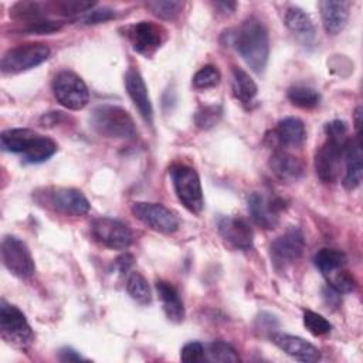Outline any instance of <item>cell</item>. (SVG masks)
<instances>
[{"mask_svg":"<svg viewBox=\"0 0 363 363\" xmlns=\"http://www.w3.org/2000/svg\"><path fill=\"white\" fill-rule=\"evenodd\" d=\"M233 45L255 74H262L269 57V37L257 17L245 18L233 34Z\"/></svg>","mask_w":363,"mask_h":363,"instance_id":"obj_1","label":"cell"},{"mask_svg":"<svg viewBox=\"0 0 363 363\" xmlns=\"http://www.w3.org/2000/svg\"><path fill=\"white\" fill-rule=\"evenodd\" d=\"M91 126L106 138L128 139L136 136V126L128 111L111 104L99 105L92 111Z\"/></svg>","mask_w":363,"mask_h":363,"instance_id":"obj_2","label":"cell"},{"mask_svg":"<svg viewBox=\"0 0 363 363\" xmlns=\"http://www.w3.org/2000/svg\"><path fill=\"white\" fill-rule=\"evenodd\" d=\"M172 184L179 201L193 214H200L204 207L203 189L197 172L187 164H174L170 169Z\"/></svg>","mask_w":363,"mask_h":363,"instance_id":"obj_3","label":"cell"},{"mask_svg":"<svg viewBox=\"0 0 363 363\" xmlns=\"http://www.w3.org/2000/svg\"><path fill=\"white\" fill-rule=\"evenodd\" d=\"M35 200L65 216H84L89 211V201L82 191L72 187H51L35 193Z\"/></svg>","mask_w":363,"mask_h":363,"instance_id":"obj_4","label":"cell"},{"mask_svg":"<svg viewBox=\"0 0 363 363\" xmlns=\"http://www.w3.org/2000/svg\"><path fill=\"white\" fill-rule=\"evenodd\" d=\"M55 99L67 109L79 111L89 102L86 84L72 71L58 72L51 84Z\"/></svg>","mask_w":363,"mask_h":363,"instance_id":"obj_5","label":"cell"},{"mask_svg":"<svg viewBox=\"0 0 363 363\" xmlns=\"http://www.w3.org/2000/svg\"><path fill=\"white\" fill-rule=\"evenodd\" d=\"M50 57V48L41 43H28L9 50L0 62L3 74H20L31 69Z\"/></svg>","mask_w":363,"mask_h":363,"instance_id":"obj_6","label":"cell"},{"mask_svg":"<svg viewBox=\"0 0 363 363\" xmlns=\"http://www.w3.org/2000/svg\"><path fill=\"white\" fill-rule=\"evenodd\" d=\"M130 211L145 225L162 234H173L180 227L177 214L160 203L135 201L130 206Z\"/></svg>","mask_w":363,"mask_h":363,"instance_id":"obj_7","label":"cell"},{"mask_svg":"<svg viewBox=\"0 0 363 363\" xmlns=\"http://www.w3.org/2000/svg\"><path fill=\"white\" fill-rule=\"evenodd\" d=\"M0 330L1 337L6 342L20 347L31 343L34 336L24 313L6 301H1L0 303Z\"/></svg>","mask_w":363,"mask_h":363,"instance_id":"obj_8","label":"cell"},{"mask_svg":"<svg viewBox=\"0 0 363 363\" xmlns=\"http://www.w3.org/2000/svg\"><path fill=\"white\" fill-rule=\"evenodd\" d=\"M1 261L10 274L26 279L34 274L35 265L24 241L14 235H6L1 241Z\"/></svg>","mask_w":363,"mask_h":363,"instance_id":"obj_9","label":"cell"},{"mask_svg":"<svg viewBox=\"0 0 363 363\" xmlns=\"http://www.w3.org/2000/svg\"><path fill=\"white\" fill-rule=\"evenodd\" d=\"M305 238L302 231L298 227H291L271 242L269 257L277 269H285L301 258Z\"/></svg>","mask_w":363,"mask_h":363,"instance_id":"obj_10","label":"cell"},{"mask_svg":"<svg viewBox=\"0 0 363 363\" xmlns=\"http://www.w3.org/2000/svg\"><path fill=\"white\" fill-rule=\"evenodd\" d=\"M91 234L99 244L111 250H126L133 241L130 228L111 217L95 218L91 224Z\"/></svg>","mask_w":363,"mask_h":363,"instance_id":"obj_11","label":"cell"},{"mask_svg":"<svg viewBox=\"0 0 363 363\" xmlns=\"http://www.w3.org/2000/svg\"><path fill=\"white\" fill-rule=\"evenodd\" d=\"M247 204L252 221L265 230L277 227L279 223V214L285 207L284 200L279 197H271L259 191L251 193Z\"/></svg>","mask_w":363,"mask_h":363,"instance_id":"obj_12","label":"cell"},{"mask_svg":"<svg viewBox=\"0 0 363 363\" xmlns=\"http://www.w3.org/2000/svg\"><path fill=\"white\" fill-rule=\"evenodd\" d=\"M126 35L135 51L149 57L164 41L166 30L152 21H139L126 28Z\"/></svg>","mask_w":363,"mask_h":363,"instance_id":"obj_13","label":"cell"},{"mask_svg":"<svg viewBox=\"0 0 363 363\" xmlns=\"http://www.w3.org/2000/svg\"><path fill=\"white\" fill-rule=\"evenodd\" d=\"M346 143H339L328 139L315 155V170L320 182L333 183L340 173L343 160V147Z\"/></svg>","mask_w":363,"mask_h":363,"instance_id":"obj_14","label":"cell"},{"mask_svg":"<svg viewBox=\"0 0 363 363\" xmlns=\"http://www.w3.org/2000/svg\"><path fill=\"white\" fill-rule=\"evenodd\" d=\"M218 233L223 240L235 250H250L254 244V233L247 220L225 216L218 220Z\"/></svg>","mask_w":363,"mask_h":363,"instance_id":"obj_15","label":"cell"},{"mask_svg":"<svg viewBox=\"0 0 363 363\" xmlns=\"http://www.w3.org/2000/svg\"><path fill=\"white\" fill-rule=\"evenodd\" d=\"M125 88H126L129 98L132 99L135 108L138 109L139 115L142 116V119L147 125H152L153 123L152 102L149 98L147 86L138 69H133V68L128 69V72L125 74Z\"/></svg>","mask_w":363,"mask_h":363,"instance_id":"obj_16","label":"cell"},{"mask_svg":"<svg viewBox=\"0 0 363 363\" xmlns=\"http://www.w3.org/2000/svg\"><path fill=\"white\" fill-rule=\"evenodd\" d=\"M271 340L282 352H285L288 356L294 357L295 360L312 363V362H318L320 359L319 349L299 336L278 332V333L271 335Z\"/></svg>","mask_w":363,"mask_h":363,"instance_id":"obj_17","label":"cell"},{"mask_svg":"<svg viewBox=\"0 0 363 363\" xmlns=\"http://www.w3.org/2000/svg\"><path fill=\"white\" fill-rule=\"evenodd\" d=\"M343 159L346 164L343 186L346 190H354L362 183L363 166H362V143L360 138H349L343 147Z\"/></svg>","mask_w":363,"mask_h":363,"instance_id":"obj_18","label":"cell"},{"mask_svg":"<svg viewBox=\"0 0 363 363\" xmlns=\"http://www.w3.org/2000/svg\"><path fill=\"white\" fill-rule=\"evenodd\" d=\"M349 9H350L349 1H333V0L319 1L322 24L328 34L336 35L346 27L349 20Z\"/></svg>","mask_w":363,"mask_h":363,"instance_id":"obj_19","label":"cell"},{"mask_svg":"<svg viewBox=\"0 0 363 363\" xmlns=\"http://www.w3.org/2000/svg\"><path fill=\"white\" fill-rule=\"evenodd\" d=\"M269 169L282 182H296L305 173L303 162L284 150H277L269 159Z\"/></svg>","mask_w":363,"mask_h":363,"instance_id":"obj_20","label":"cell"},{"mask_svg":"<svg viewBox=\"0 0 363 363\" xmlns=\"http://www.w3.org/2000/svg\"><path fill=\"white\" fill-rule=\"evenodd\" d=\"M285 24L303 44H312L315 40V26L312 18L301 7L291 6L285 11Z\"/></svg>","mask_w":363,"mask_h":363,"instance_id":"obj_21","label":"cell"},{"mask_svg":"<svg viewBox=\"0 0 363 363\" xmlns=\"http://www.w3.org/2000/svg\"><path fill=\"white\" fill-rule=\"evenodd\" d=\"M156 291L163 303V311L169 320L179 323L184 319V306L177 289L167 281H157Z\"/></svg>","mask_w":363,"mask_h":363,"instance_id":"obj_22","label":"cell"},{"mask_svg":"<svg viewBox=\"0 0 363 363\" xmlns=\"http://www.w3.org/2000/svg\"><path fill=\"white\" fill-rule=\"evenodd\" d=\"M274 136L284 146H301L306 138L305 125L299 118H284L278 122Z\"/></svg>","mask_w":363,"mask_h":363,"instance_id":"obj_23","label":"cell"},{"mask_svg":"<svg viewBox=\"0 0 363 363\" xmlns=\"http://www.w3.org/2000/svg\"><path fill=\"white\" fill-rule=\"evenodd\" d=\"M37 136V132L26 128L7 129L0 136L1 149L10 153H24Z\"/></svg>","mask_w":363,"mask_h":363,"instance_id":"obj_24","label":"cell"},{"mask_svg":"<svg viewBox=\"0 0 363 363\" xmlns=\"http://www.w3.org/2000/svg\"><path fill=\"white\" fill-rule=\"evenodd\" d=\"M347 258L343 251L333 250V248H322L313 257L315 267L325 275L329 277L336 271L342 269L346 264Z\"/></svg>","mask_w":363,"mask_h":363,"instance_id":"obj_25","label":"cell"},{"mask_svg":"<svg viewBox=\"0 0 363 363\" xmlns=\"http://www.w3.org/2000/svg\"><path fill=\"white\" fill-rule=\"evenodd\" d=\"M57 152V143L47 136L38 135L28 149L23 153V159L26 163L37 164L48 160Z\"/></svg>","mask_w":363,"mask_h":363,"instance_id":"obj_26","label":"cell"},{"mask_svg":"<svg viewBox=\"0 0 363 363\" xmlns=\"http://www.w3.org/2000/svg\"><path fill=\"white\" fill-rule=\"evenodd\" d=\"M233 91L238 101H241L242 104H251L252 99L257 96L258 86L248 72H245L238 67H234L233 68Z\"/></svg>","mask_w":363,"mask_h":363,"instance_id":"obj_27","label":"cell"},{"mask_svg":"<svg viewBox=\"0 0 363 363\" xmlns=\"http://www.w3.org/2000/svg\"><path fill=\"white\" fill-rule=\"evenodd\" d=\"M126 291L129 296L140 305H147L152 301V291L146 278L140 272H130L126 279Z\"/></svg>","mask_w":363,"mask_h":363,"instance_id":"obj_28","label":"cell"},{"mask_svg":"<svg viewBox=\"0 0 363 363\" xmlns=\"http://www.w3.org/2000/svg\"><path fill=\"white\" fill-rule=\"evenodd\" d=\"M288 99L295 106L309 109V108H315L319 104L320 95L316 89L311 86L295 85L288 89Z\"/></svg>","mask_w":363,"mask_h":363,"instance_id":"obj_29","label":"cell"},{"mask_svg":"<svg viewBox=\"0 0 363 363\" xmlns=\"http://www.w3.org/2000/svg\"><path fill=\"white\" fill-rule=\"evenodd\" d=\"M204 356L208 362H220V363H235L241 360L237 350L231 345L223 340L211 342L207 350H204Z\"/></svg>","mask_w":363,"mask_h":363,"instance_id":"obj_30","label":"cell"},{"mask_svg":"<svg viewBox=\"0 0 363 363\" xmlns=\"http://www.w3.org/2000/svg\"><path fill=\"white\" fill-rule=\"evenodd\" d=\"M146 7L159 18L163 20H173L177 17L183 9V1H176V0H155V1H147Z\"/></svg>","mask_w":363,"mask_h":363,"instance_id":"obj_31","label":"cell"},{"mask_svg":"<svg viewBox=\"0 0 363 363\" xmlns=\"http://www.w3.org/2000/svg\"><path fill=\"white\" fill-rule=\"evenodd\" d=\"M302 319H303V326L313 336H323L332 330L330 322L313 311H305Z\"/></svg>","mask_w":363,"mask_h":363,"instance_id":"obj_32","label":"cell"},{"mask_svg":"<svg viewBox=\"0 0 363 363\" xmlns=\"http://www.w3.org/2000/svg\"><path fill=\"white\" fill-rule=\"evenodd\" d=\"M220 71L214 65L201 67L193 77V86L196 89H207L213 88L220 82Z\"/></svg>","mask_w":363,"mask_h":363,"instance_id":"obj_33","label":"cell"},{"mask_svg":"<svg viewBox=\"0 0 363 363\" xmlns=\"http://www.w3.org/2000/svg\"><path fill=\"white\" fill-rule=\"evenodd\" d=\"M54 11H58L64 16H74V14H85L86 11L92 10L95 7V3L92 1H82V0H62L50 3Z\"/></svg>","mask_w":363,"mask_h":363,"instance_id":"obj_34","label":"cell"},{"mask_svg":"<svg viewBox=\"0 0 363 363\" xmlns=\"http://www.w3.org/2000/svg\"><path fill=\"white\" fill-rule=\"evenodd\" d=\"M328 285L339 294H346L352 292L356 288V279L349 271H345L342 268L328 277Z\"/></svg>","mask_w":363,"mask_h":363,"instance_id":"obj_35","label":"cell"},{"mask_svg":"<svg viewBox=\"0 0 363 363\" xmlns=\"http://www.w3.org/2000/svg\"><path fill=\"white\" fill-rule=\"evenodd\" d=\"M220 116H221V108L218 105H207L197 111L194 121L199 128L208 129L218 122Z\"/></svg>","mask_w":363,"mask_h":363,"instance_id":"obj_36","label":"cell"},{"mask_svg":"<svg viewBox=\"0 0 363 363\" xmlns=\"http://www.w3.org/2000/svg\"><path fill=\"white\" fill-rule=\"evenodd\" d=\"M325 132L328 139L339 142V143H346L347 142V125L345 121L335 119L325 126Z\"/></svg>","mask_w":363,"mask_h":363,"instance_id":"obj_37","label":"cell"},{"mask_svg":"<svg viewBox=\"0 0 363 363\" xmlns=\"http://www.w3.org/2000/svg\"><path fill=\"white\" fill-rule=\"evenodd\" d=\"M180 359L186 363H194L201 362L206 359L204 356V347L200 342H189L182 347Z\"/></svg>","mask_w":363,"mask_h":363,"instance_id":"obj_38","label":"cell"},{"mask_svg":"<svg viewBox=\"0 0 363 363\" xmlns=\"http://www.w3.org/2000/svg\"><path fill=\"white\" fill-rule=\"evenodd\" d=\"M112 17H115V13L111 9L102 7V9H92L89 11H86L81 21L84 24H98V23H104L106 20H111Z\"/></svg>","mask_w":363,"mask_h":363,"instance_id":"obj_39","label":"cell"},{"mask_svg":"<svg viewBox=\"0 0 363 363\" xmlns=\"http://www.w3.org/2000/svg\"><path fill=\"white\" fill-rule=\"evenodd\" d=\"M61 23L60 21H52V20H37L28 23L26 31L31 34H48L52 31L60 30Z\"/></svg>","mask_w":363,"mask_h":363,"instance_id":"obj_40","label":"cell"},{"mask_svg":"<svg viewBox=\"0 0 363 363\" xmlns=\"http://www.w3.org/2000/svg\"><path fill=\"white\" fill-rule=\"evenodd\" d=\"M60 360L61 362H78V360H85L77 350L71 347H64L60 350Z\"/></svg>","mask_w":363,"mask_h":363,"instance_id":"obj_41","label":"cell"},{"mask_svg":"<svg viewBox=\"0 0 363 363\" xmlns=\"http://www.w3.org/2000/svg\"><path fill=\"white\" fill-rule=\"evenodd\" d=\"M235 6H237V3H234V1H217V3L214 4V7L220 10L218 13H221V14H224V16H225V14H231V13L234 11Z\"/></svg>","mask_w":363,"mask_h":363,"instance_id":"obj_42","label":"cell"},{"mask_svg":"<svg viewBox=\"0 0 363 363\" xmlns=\"http://www.w3.org/2000/svg\"><path fill=\"white\" fill-rule=\"evenodd\" d=\"M360 125H362V106H357L354 109V129H356L357 138H360Z\"/></svg>","mask_w":363,"mask_h":363,"instance_id":"obj_43","label":"cell"}]
</instances>
